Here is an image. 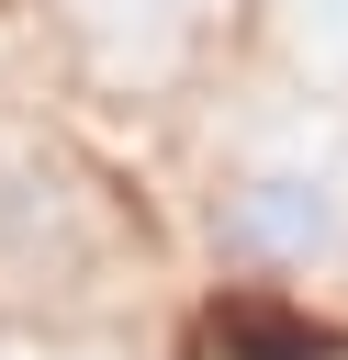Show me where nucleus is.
<instances>
[{"instance_id": "obj_1", "label": "nucleus", "mask_w": 348, "mask_h": 360, "mask_svg": "<svg viewBox=\"0 0 348 360\" xmlns=\"http://www.w3.org/2000/svg\"><path fill=\"white\" fill-rule=\"evenodd\" d=\"M225 236H236L247 259H269V270L326 259V248H337V180H326V169H303V158H269V169H247V180H236Z\"/></svg>"}, {"instance_id": "obj_2", "label": "nucleus", "mask_w": 348, "mask_h": 360, "mask_svg": "<svg viewBox=\"0 0 348 360\" xmlns=\"http://www.w3.org/2000/svg\"><path fill=\"white\" fill-rule=\"evenodd\" d=\"M236 360H314V338H292L281 315H247L236 326Z\"/></svg>"}]
</instances>
